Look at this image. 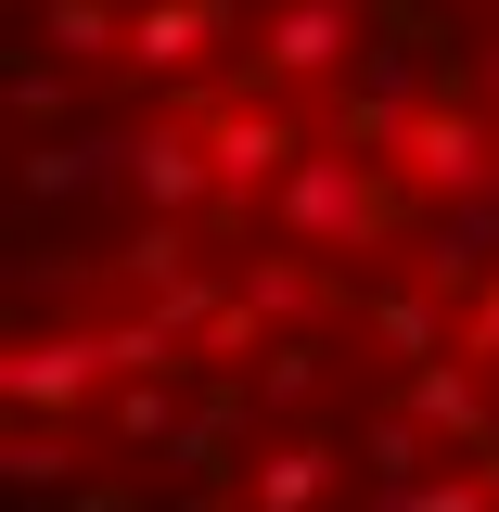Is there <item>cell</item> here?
I'll return each mask as SVG.
<instances>
[{
	"instance_id": "obj_1",
	"label": "cell",
	"mask_w": 499,
	"mask_h": 512,
	"mask_svg": "<svg viewBox=\"0 0 499 512\" xmlns=\"http://www.w3.org/2000/svg\"><path fill=\"white\" fill-rule=\"evenodd\" d=\"M13 512H499V0H0Z\"/></svg>"
}]
</instances>
